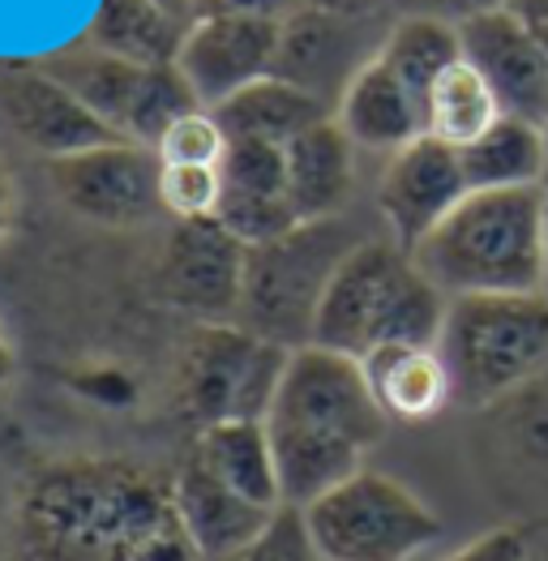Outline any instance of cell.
I'll list each match as a JSON object with an SVG mask.
<instances>
[{"label":"cell","mask_w":548,"mask_h":561,"mask_svg":"<svg viewBox=\"0 0 548 561\" xmlns=\"http://www.w3.org/2000/svg\"><path fill=\"white\" fill-rule=\"evenodd\" d=\"M399 18H442V22H471L480 13H493V9H505L510 0H390Z\"/></svg>","instance_id":"4dcf8cb0"},{"label":"cell","mask_w":548,"mask_h":561,"mask_svg":"<svg viewBox=\"0 0 548 561\" xmlns=\"http://www.w3.org/2000/svg\"><path fill=\"white\" fill-rule=\"evenodd\" d=\"M0 112L9 129L26 146L44 150L47 159H69L107 141H125L78 94H69L56 78H47L39 65H26L0 78Z\"/></svg>","instance_id":"2e32d148"},{"label":"cell","mask_w":548,"mask_h":561,"mask_svg":"<svg viewBox=\"0 0 548 561\" xmlns=\"http://www.w3.org/2000/svg\"><path fill=\"white\" fill-rule=\"evenodd\" d=\"M197 18H224V13H236V18H274V22H287L292 13L305 9V0H193Z\"/></svg>","instance_id":"d6a6232c"},{"label":"cell","mask_w":548,"mask_h":561,"mask_svg":"<svg viewBox=\"0 0 548 561\" xmlns=\"http://www.w3.org/2000/svg\"><path fill=\"white\" fill-rule=\"evenodd\" d=\"M471 188L548 185V129L523 116H502L484 138L458 150Z\"/></svg>","instance_id":"603a6c76"},{"label":"cell","mask_w":548,"mask_h":561,"mask_svg":"<svg viewBox=\"0 0 548 561\" xmlns=\"http://www.w3.org/2000/svg\"><path fill=\"white\" fill-rule=\"evenodd\" d=\"M292 352L228 322L193 330L181 360V412L197 428L224 421H266Z\"/></svg>","instance_id":"9c48e42d"},{"label":"cell","mask_w":548,"mask_h":561,"mask_svg":"<svg viewBox=\"0 0 548 561\" xmlns=\"http://www.w3.org/2000/svg\"><path fill=\"white\" fill-rule=\"evenodd\" d=\"M545 129H548V125H545Z\"/></svg>","instance_id":"60d3db41"},{"label":"cell","mask_w":548,"mask_h":561,"mask_svg":"<svg viewBox=\"0 0 548 561\" xmlns=\"http://www.w3.org/2000/svg\"><path fill=\"white\" fill-rule=\"evenodd\" d=\"M39 69L78 94L107 129L150 150L181 116L202 107L176 65H134L91 44L52 51L39 60Z\"/></svg>","instance_id":"ba28073f"},{"label":"cell","mask_w":548,"mask_h":561,"mask_svg":"<svg viewBox=\"0 0 548 561\" xmlns=\"http://www.w3.org/2000/svg\"><path fill=\"white\" fill-rule=\"evenodd\" d=\"M9 206H13V193H9V176H4V168H0V236L9 228Z\"/></svg>","instance_id":"f35d334b"},{"label":"cell","mask_w":548,"mask_h":561,"mask_svg":"<svg viewBox=\"0 0 548 561\" xmlns=\"http://www.w3.org/2000/svg\"><path fill=\"white\" fill-rule=\"evenodd\" d=\"M189 459H197L215 480H224L231 493L249 497L253 506L283 511L271 433L262 421H224L210 424V428H197Z\"/></svg>","instance_id":"44dd1931"},{"label":"cell","mask_w":548,"mask_h":561,"mask_svg":"<svg viewBox=\"0 0 548 561\" xmlns=\"http://www.w3.org/2000/svg\"><path fill=\"white\" fill-rule=\"evenodd\" d=\"M172 515V484L129 463L78 459L26 489L18 527L31 561H129Z\"/></svg>","instance_id":"7a4b0ae2"},{"label":"cell","mask_w":548,"mask_h":561,"mask_svg":"<svg viewBox=\"0 0 548 561\" xmlns=\"http://www.w3.org/2000/svg\"><path fill=\"white\" fill-rule=\"evenodd\" d=\"M172 511L184 536L193 540V549L202 561H224L240 553L244 545H253L278 511L253 506L249 497L231 493L224 480H215L197 459H184L181 471L172 476Z\"/></svg>","instance_id":"e0dca14e"},{"label":"cell","mask_w":548,"mask_h":561,"mask_svg":"<svg viewBox=\"0 0 548 561\" xmlns=\"http://www.w3.org/2000/svg\"><path fill=\"white\" fill-rule=\"evenodd\" d=\"M47 176L69 210L103 228H134L163 210V163L150 146L137 141H107L69 159H52Z\"/></svg>","instance_id":"30bf717a"},{"label":"cell","mask_w":548,"mask_h":561,"mask_svg":"<svg viewBox=\"0 0 548 561\" xmlns=\"http://www.w3.org/2000/svg\"><path fill=\"white\" fill-rule=\"evenodd\" d=\"M390 26L356 22V18H334L321 9H300L283 22L278 51H274V78L318 94L321 103L339 107L352 78L377 56Z\"/></svg>","instance_id":"8fae6325"},{"label":"cell","mask_w":548,"mask_h":561,"mask_svg":"<svg viewBox=\"0 0 548 561\" xmlns=\"http://www.w3.org/2000/svg\"><path fill=\"white\" fill-rule=\"evenodd\" d=\"M184 31L155 0H99L87 44L134 65H176Z\"/></svg>","instance_id":"cb8c5ba5"},{"label":"cell","mask_w":548,"mask_h":561,"mask_svg":"<svg viewBox=\"0 0 548 561\" xmlns=\"http://www.w3.org/2000/svg\"><path fill=\"white\" fill-rule=\"evenodd\" d=\"M545 210L548 185L471 188L411 257L450 300L545 291Z\"/></svg>","instance_id":"3957f363"},{"label":"cell","mask_w":548,"mask_h":561,"mask_svg":"<svg viewBox=\"0 0 548 561\" xmlns=\"http://www.w3.org/2000/svg\"><path fill=\"white\" fill-rule=\"evenodd\" d=\"M458 35L463 60H471L484 73V82L502 99L505 116L548 125V51L540 31L505 4L463 22Z\"/></svg>","instance_id":"9a60e30c"},{"label":"cell","mask_w":548,"mask_h":561,"mask_svg":"<svg viewBox=\"0 0 548 561\" xmlns=\"http://www.w3.org/2000/svg\"><path fill=\"white\" fill-rule=\"evenodd\" d=\"M510 9H514L523 22H532L536 31H548V0H510Z\"/></svg>","instance_id":"d590c367"},{"label":"cell","mask_w":548,"mask_h":561,"mask_svg":"<svg viewBox=\"0 0 548 561\" xmlns=\"http://www.w3.org/2000/svg\"><path fill=\"white\" fill-rule=\"evenodd\" d=\"M228 134H224V125L215 121V112L210 107H197V112H189L181 116L163 138L155 146V154H159V163H168V168H219L224 163V154H228Z\"/></svg>","instance_id":"4316f807"},{"label":"cell","mask_w":548,"mask_h":561,"mask_svg":"<svg viewBox=\"0 0 548 561\" xmlns=\"http://www.w3.org/2000/svg\"><path fill=\"white\" fill-rule=\"evenodd\" d=\"M437 352L455 403L493 408L548 369V296H455Z\"/></svg>","instance_id":"5b68a950"},{"label":"cell","mask_w":548,"mask_h":561,"mask_svg":"<svg viewBox=\"0 0 548 561\" xmlns=\"http://www.w3.org/2000/svg\"><path fill=\"white\" fill-rule=\"evenodd\" d=\"M334 121L343 125V134L365 146V150H403L415 138H424V103L373 56L365 69L352 78V87L343 91Z\"/></svg>","instance_id":"d6986e66"},{"label":"cell","mask_w":548,"mask_h":561,"mask_svg":"<svg viewBox=\"0 0 548 561\" xmlns=\"http://www.w3.org/2000/svg\"><path fill=\"white\" fill-rule=\"evenodd\" d=\"M502 116V99L471 60L450 65L424 99V134L455 146V150L484 138Z\"/></svg>","instance_id":"d4e9b609"},{"label":"cell","mask_w":548,"mask_h":561,"mask_svg":"<svg viewBox=\"0 0 548 561\" xmlns=\"http://www.w3.org/2000/svg\"><path fill=\"white\" fill-rule=\"evenodd\" d=\"M262 424L271 433L283 506L292 511H305L321 493L356 476L390 428L361 360L318 343L292 352Z\"/></svg>","instance_id":"6da1fadb"},{"label":"cell","mask_w":548,"mask_h":561,"mask_svg":"<svg viewBox=\"0 0 548 561\" xmlns=\"http://www.w3.org/2000/svg\"><path fill=\"white\" fill-rule=\"evenodd\" d=\"M361 369L386 421H433L442 408L455 403L450 369L437 347H377L361 360Z\"/></svg>","instance_id":"ffe728a7"},{"label":"cell","mask_w":548,"mask_h":561,"mask_svg":"<svg viewBox=\"0 0 548 561\" xmlns=\"http://www.w3.org/2000/svg\"><path fill=\"white\" fill-rule=\"evenodd\" d=\"M305 9H321V13H334V18H356V22H373L381 18L386 9H395L390 0H305Z\"/></svg>","instance_id":"e575fe53"},{"label":"cell","mask_w":548,"mask_h":561,"mask_svg":"<svg viewBox=\"0 0 548 561\" xmlns=\"http://www.w3.org/2000/svg\"><path fill=\"white\" fill-rule=\"evenodd\" d=\"M287 154V197L300 224L334 219L356 188V141L330 116L283 146Z\"/></svg>","instance_id":"ac0fdd59"},{"label":"cell","mask_w":548,"mask_h":561,"mask_svg":"<svg viewBox=\"0 0 548 561\" xmlns=\"http://www.w3.org/2000/svg\"><path fill=\"white\" fill-rule=\"evenodd\" d=\"M446 561H523V531H514V527L484 531V536H476L471 545H463Z\"/></svg>","instance_id":"836d02e7"},{"label":"cell","mask_w":548,"mask_h":561,"mask_svg":"<svg viewBox=\"0 0 548 561\" xmlns=\"http://www.w3.org/2000/svg\"><path fill=\"white\" fill-rule=\"evenodd\" d=\"M244 266H249V249L219 219L176 224L163 244L159 291L184 313H197L206 322H228L231 313H240Z\"/></svg>","instance_id":"4fadbf2b"},{"label":"cell","mask_w":548,"mask_h":561,"mask_svg":"<svg viewBox=\"0 0 548 561\" xmlns=\"http://www.w3.org/2000/svg\"><path fill=\"white\" fill-rule=\"evenodd\" d=\"M471 193L463 176V154L437 138H415L395 150L381 181H377V210L399 249L415 253L420 240L437 232L446 215Z\"/></svg>","instance_id":"7c38bea8"},{"label":"cell","mask_w":548,"mask_h":561,"mask_svg":"<svg viewBox=\"0 0 548 561\" xmlns=\"http://www.w3.org/2000/svg\"><path fill=\"white\" fill-rule=\"evenodd\" d=\"M224 561H321V553L313 536H309V527H305V515L283 506L253 545H244L240 553H231Z\"/></svg>","instance_id":"f546056e"},{"label":"cell","mask_w":548,"mask_h":561,"mask_svg":"<svg viewBox=\"0 0 548 561\" xmlns=\"http://www.w3.org/2000/svg\"><path fill=\"white\" fill-rule=\"evenodd\" d=\"M523 561H548V527L523 531Z\"/></svg>","instance_id":"8d00e7d4"},{"label":"cell","mask_w":548,"mask_h":561,"mask_svg":"<svg viewBox=\"0 0 548 561\" xmlns=\"http://www.w3.org/2000/svg\"><path fill=\"white\" fill-rule=\"evenodd\" d=\"M155 4H159L168 18H176L181 26H193V22H197V9H193V0H155Z\"/></svg>","instance_id":"74e56055"},{"label":"cell","mask_w":548,"mask_h":561,"mask_svg":"<svg viewBox=\"0 0 548 561\" xmlns=\"http://www.w3.org/2000/svg\"><path fill=\"white\" fill-rule=\"evenodd\" d=\"M300 515L321 561H415L442 540L437 511L403 480L373 468L347 476Z\"/></svg>","instance_id":"52a82bcc"},{"label":"cell","mask_w":548,"mask_h":561,"mask_svg":"<svg viewBox=\"0 0 548 561\" xmlns=\"http://www.w3.org/2000/svg\"><path fill=\"white\" fill-rule=\"evenodd\" d=\"M446 309L450 296L433 287L408 249L368 236L330 279L313 343L352 360H365L377 347H437Z\"/></svg>","instance_id":"277c9868"},{"label":"cell","mask_w":548,"mask_h":561,"mask_svg":"<svg viewBox=\"0 0 548 561\" xmlns=\"http://www.w3.org/2000/svg\"><path fill=\"white\" fill-rule=\"evenodd\" d=\"M129 561H202V553L193 549V540L184 536V527L176 523V515H172L163 527H155V531L137 545Z\"/></svg>","instance_id":"1f68e13d"},{"label":"cell","mask_w":548,"mask_h":561,"mask_svg":"<svg viewBox=\"0 0 548 561\" xmlns=\"http://www.w3.org/2000/svg\"><path fill=\"white\" fill-rule=\"evenodd\" d=\"M545 296H548V210H545Z\"/></svg>","instance_id":"ab89813d"},{"label":"cell","mask_w":548,"mask_h":561,"mask_svg":"<svg viewBox=\"0 0 548 561\" xmlns=\"http://www.w3.org/2000/svg\"><path fill=\"white\" fill-rule=\"evenodd\" d=\"M159 197L163 210L176 224H193V219H215L219 202H224V172L219 168H168L163 163V181H159Z\"/></svg>","instance_id":"f1b7e54d"},{"label":"cell","mask_w":548,"mask_h":561,"mask_svg":"<svg viewBox=\"0 0 548 561\" xmlns=\"http://www.w3.org/2000/svg\"><path fill=\"white\" fill-rule=\"evenodd\" d=\"M330 116H334L330 103H321L318 94L300 91L274 73L215 107V121L224 125L228 141H271V146H287Z\"/></svg>","instance_id":"7402d4cb"},{"label":"cell","mask_w":548,"mask_h":561,"mask_svg":"<svg viewBox=\"0 0 548 561\" xmlns=\"http://www.w3.org/2000/svg\"><path fill=\"white\" fill-rule=\"evenodd\" d=\"M377 60L424 103L433 82L463 60V35L455 22L442 18H395L377 47Z\"/></svg>","instance_id":"484cf974"},{"label":"cell","mask_w":548,"mask_h":561,"mask_svg":"<svg viewBox=\"0 0 548 561\" xmlns=\"http://www.w3.org/2000/svg\"><path fill=\"white\" fill-rule=\"evenodd\" d=\"M368 236L352 219H313L296 224L271 244L249 249L244 291H240V327L296 352L313 343L318 309L330 291V279Z\"/></svg>","instance_id":"8992f818"},{"label":"cell","mask_w":548,"mask_h":561,"mask_svg":"<svg viewBox=\"0 0 548 561\" xmlns=\"http://www.w3.org/2000/svg\"><path fill=\"white\" fill-rule=\"evenodd\" d=\"M283 22L274 18H197L184 31L176 69L184 73L189 91L197 94L202 107H219L231 94L262 82L274 73V51H278Z\"/></svg>","instance_id":"5bb4252c"},{"label":"cell","mask_w":548,"mask_h":561,"mask_svg":"<svg viewBox=\"0 0 548 561\" xmlns=\"http://www.w3.org/2000/svg\"><path fill=\"white\" fill-rule=\"evenodd\" d=\"M219 172H224V188L287 197V154H283V146H271V141H231Z\"/></svg>","instance_id":"83f0119b"}]
</instances>
